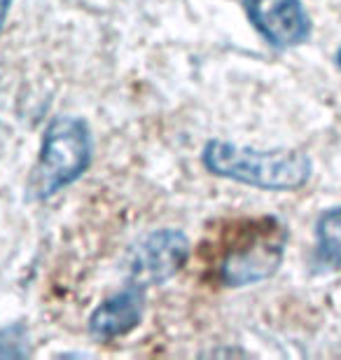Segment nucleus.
I'll use <instances>...</instances> for the list:
<instances>
[{
    "label": "nucleus",
    "mask_w": 341,
    "mask_h": 360,
    "mask_svg": "<svg viewBox=\"0 0 341 360\" xmlns=\"http://www.w3.org/2000/svg\"><path fill=\"white\" fill-rule=\"evenodd\" d=\"M201 160L213 176L262 190H297L311 176L309 157L295 150H252L208 141Z\"/></svg>",
    "instance_id": "1"
},
{
    "label": "nucleus",
    "mask_w": 341,
    "mask_h": 360,
    "mask_svg": "<svg viewBox=\"0 0 341 360\" xmlns=\"http://www.w3.org/2000/svg\"><path fill=\"white\" fill-rule=\"evenodd\" d=\"M91 164V134L84 120L61 115L49 122L33 174L28 178V199L47 201L84 174Z\"/></svg>",
    "instance_id": "2"
},
{
    "label": "nucleus",
    "mask_w": 341,
    "mask_h": 360,
    "mask_svg": "<svg viewBox=\"0 0 341 360\" xmlns=\"http://www.w3.org/2000/svg\"><path fill=\"white\" fill-rule=\"evenodd\" d=\"M283 246H285V229L278 220L262 218L241 222L227 239L224 253L217 264V276L224 285L238 288L269 278L278 269Z\"/></svg>",
    "instance_id": "3"
},
{
    "label": "nucleus",
    "mask_w": 341,
    "mask_h": 360,
    "mask_svg": "<svg viewBox=\"0 0 341 360\" xmlns=\"http://www.w3.org/2000/svg\"><path fill=\"white\" fill-rule=\"evenodd\" d=\"M190 241L178 229H157L138 243L131 253V283L143 288L159 285L187 262Z\"/></svg>",
    "instance_id": "4"
},
{
    "label": "nucleus",
    "mask_w": 341,
    "mask_h": 360,
    "mask_svg": "<svg viewBox=\"0 0 341 360\" xmlns=\"http://www.w3.org/2000/svg\"><path fill=\"white\" fill-rule=\"evenodd\" d=\"M245 14L274 47H292L307 40L309 17L300 0H243Z\"/></svg>",
    "instance_id": "5"
},
{
    "label": "nucleus",
    "mask_w": 341,
    "mask_h": 360,
    "mask_svg": "<svg viewBox=\"0 0 341 360\" xmlns=\"http://www.w3.org/2000/svg\"><path fill=\"white\" fill-rule=\"evenodd\" d=\"M145 314V288L131 283L94 309L89 316V333L101 342L117 340L141 326Z\"/></svg>",
    "instance_id": "6"
},
{
    "label": "nucleus",
    "mask_w": 341,
    "mask_h": 360,
    "mask_svg": "<svg viewBox=\"0 0 341 360\" xmlns=\"http://www.w3.org/2000/svg\"><path fill=\"white\" fill-rule=\"evenodd\" d=\"M318 248L325 262L341 267V208L323 213L318 220Z\"/></svg>",
    "instance_id": "7"
},
{
    "label": "nucleus",
    "mask_w": 341,
    "mask_h": 360,
    "mask_svg": "<svg viewBox=\"0 0 341 360\" xmlns=\"http://www.w3.org/2000/svg\"><path fill=\"white\" fill-rule=\"evenodd\" d=\"M21 330L24 328H17V326H12V328H7L0 333V356H7V358H19V356H26V349H21L19 347V342L17 344H12L14 342V337H17ZM24 344V342H21Z\"/></svg>",
    "instance_id": "8"
},
{
    "label": "nucleus",
    "mask_w": 341,
    "mask_h": 360,
    "mask_svg": "<svg viewBox=\"0 0 341 360\" xmlns=\"http://www.w3.org/2000/svg\"><path fill=\"white\" fill-rule=\"evenodd\" d=\"M10 5H12V0H0V31H3L5 17H7V12H10Z\"/></svg>",
    "instance_id": "9"
},
{
    "label": "nucleus",
    "mask_w": 341,
    "mask_h": 360,
    "mask_svg": "<svg viewBox=\"0 0 341 360\" xmlns=\"http://www.w3.org/2000/svg\"><path fill=\"white\" fill-rule=\"evenodd\" d=\"M339 66H341V52H339Z\"/></svg>",
    "instance_id": "10"
}]
</instances>
